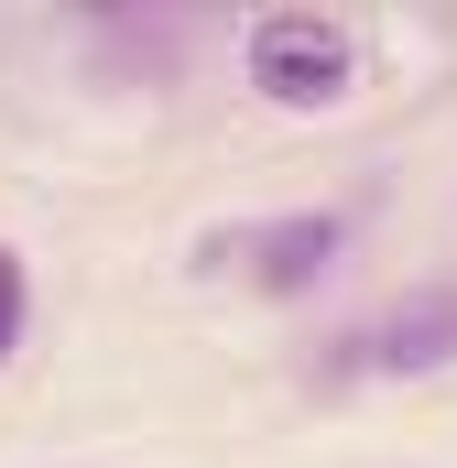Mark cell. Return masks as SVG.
I'll return each mask as SVG.
<instances>
[{"mask_svg":"<svg viewBox=\"0 0 457 468\" xmlns=\"http://www.w3.org/2000/svg\"><path fill=\"white\" fill-rule=\"evenodd\" d=\"M239 77L272 99V110H338L359 88V33L338 11H261L239 33Z\"/></svg>","mask_w":457,"mask_h":468,"instance_id":"1","label":"cell"},{"mask_svg":"<svg viewBox=\"0 0 457 468\" xmlns=\"http://www.w3.org/2000/svg\"><path fill=\"white\" fill-rule=\"evenodd\" d=\"M359 370H381V381H425V370H447L457 359V283H414L403 305H381L359 338H338Z\"/></svg>","mask_w":457,"mask_h":468,"instance_id":"2","label":"cell"},{"mask_svg":"<svg viewBox=\"0 0 457 468\" xmlns=\"http://www.w3.org/2000/svg\"><path fill=\"white\" fill-rule=\"evenodd\" d=\"M338 250H348V218L338 207H294V218H272V229H250L239 239V261H250V283L261 294H316L327 272H338Z\"/></svg>","mask_w":457,"mask_h":468,"instance_id":"3","label":"cell"},{"mask_svg":"<svg viewBox=\"0 0 457 468\" xmlns=\"http://www.w3.org/2000/svg\"><path fill=\"white\" fill-rule=\"evenodd\" d=\"M22 316H33V283H22V250H0V359L22 349Z\"/></svg>","mask_w":457,"mask_h":468,"instance_id":"4","label":"cell"}]
</instances>
